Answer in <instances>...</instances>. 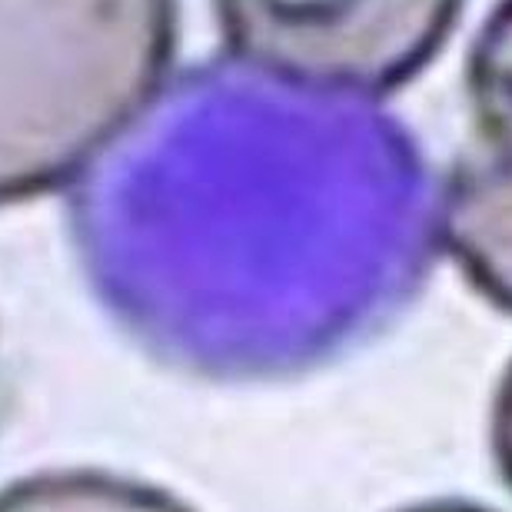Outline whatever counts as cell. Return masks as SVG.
<instances>
[{
  "instance_id": "1",
  "label": "cell",
  "mask_w": 512,
  "mask_h": 512,
  "mask_svg": "<svg viewBox=\"0 0 512 512\" xmlns=\"http://www.w3.org/2000/svg\"><path fill=\"white\" fill-rule=\"evenodd\" d=\"M416 180L403 137L363 104L223 57L170 80L80 177L74 233L117 300L150 316L237 290L343 233L336 220L413 213Z\"/></svg>"
},
{
  "instance_id": "2",
  "label": "cell",
  "mask_w": 512,
  "mask_h": 512,
  "mask_svg": "<svg viewBox=\"0 0 512 512\" xmlns=\"http://www.w3.org/2000/svg\"><path fill=\"white\" fill-rule=\"evenodd\" d=\"M173 54L177 0H0V207L84 177Z\"/></svg>"
},
{
  "instance_id": "3",
  "label": "cell",
  "mask_w": 512,
  "mask_h": 512,
  "mask_svg": "<svg viewBox=\"0 0 512 512\" xmlns=\"http://www.w3.org/2000/svg\"><path fill=\"white\" fill-rule=\"evenodd\" d=\"M227 57L306 94L370 104L433 64L463 0H213Z\"/></svg>"
},
{
  "instance_id": "4",
  "label": "cell",
  "mask_w": 512,
  "mask_h": 512,
  "mask_svg": "<svg viewBox=\"0 0 512 512\" xmlns=\"http://www.w3.org/2000/svg\"><path fill=\"white\" fill-rule=\"evenodd\" d=\"M469 143L443 183L439 237L476 286L512 306V0H499L466 60Z\"/></svg>"
},
{
  "instance_id": "5",
  "label": "cell",
  "mask_w": 512,
  "mask_h": 512,
  "mask_svg": "<svg viewBox=\"0 0 512 512\" xmlns=\"http://www.w3.org/2000/svg\"><path fill=\"white\" fill-rule=\"evenodd\" d=\"M499 446H503V459H506V469L512 476V380L503 396V413H499Z\"/></svg>"
},
{
  "instance_id": "6",
  "label": "cell",
  "mask_w": 512,
  "mask_h": 512,
  "mask_svg": "<svg viewBox=\"0 0 512 512\" xmlns=\"http://www.w3.org/2000/svg\"><path fill=\"white\" fill-rule=\"evenodd\" d=\"M4 409H7V380H4V370H0V419H4Z\"/></svg>"
}]
</instances>
